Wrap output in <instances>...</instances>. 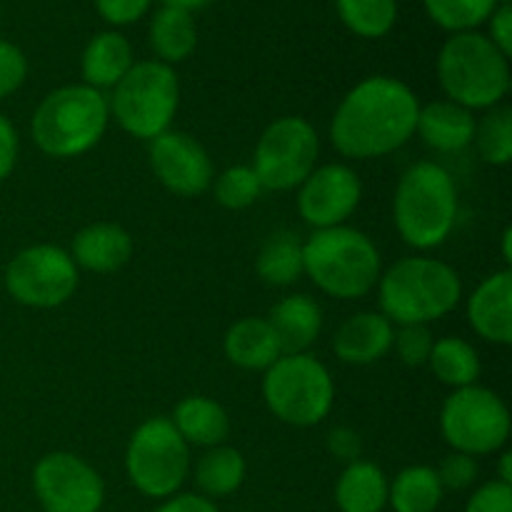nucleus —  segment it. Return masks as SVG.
Returning a JSON list of instances; mask_svg holds the SVG:
<instances>
[{
	"label": "nucleus",
	"mask_w": 512,
	"mask_h": 512,
	"mask_svg": "<svg viewBox=\"0 0 512 512\" xmlns=\"http://www.w3.org/2000/svg\"><path fill=\"white\" fill-rule=\"evenodd\" d=\"M390 480L383 470L368 460L345 465L335 483V503L340 512H383L388 505Z\"/></svg>",
	"instance_id": "23"
},
{
	"label": "nucleus",
	"mask_w": 512,
	"mask_h": 512,
	"mask_svg": "<svg viewBox=\"0 0 512 512\" xmlns=\"http://www.w3.org/2000/svg\"><path fill=\"white\" fill-rule=\"evenodd\" d=\"M488 20H490L488 38L493 40V45L500 50V53L508 55L510 58V53H512V8H510V3L498 5Z\"/></svg>",
	"instance_id": "41"
},
{
	"label": "nucleus",
	"mask_w": 512,
	"mask_h": 512,
	"mask_svg": "<svg viewBox=\"0 0 512 512\" xmlns=\"http://www.w3.org/2000/svg\"><path fill=\"white\" fill-rule=\"evenodd\" d=\"M363 185L358 173L343 163L315 168L300 183L298 213L315 230L338 228L358 210Z\"/></svg>",
	"instance_id": "14"
},
{
	"label": "nucleus",
	"mask_w": 512,
	"mask_h": 512,
	"mask_svg": "<svg viewBox=\"0 0 512 512\" xmlns=\"http://www.w3.org/2000/svg\"><path fill=\"white\" fill-rule=\"evenodd\" d=\"M125 473L145 498L165 500L183 488L190 473V445L170 418H150L138 425L125 448Z\"/></svg>",
	"instance_id": "9"
},
{
	"label": "nucleus",
	"mask_w": 512,
	"mask_h": 512,
	"mask_svg": "<svg viewBox=\"0 0 512 512\" xmlns=\"http://www.w3.org/2000/svg\"><path fill=\"white\" fill-rule=\"evenodd\" d=\"M148 158L160 185L180 198H198L213 185V160L193 135L165 130L150 140Z\"/></svg>",
	"instance_id": "15"
},
{
	"label": "nucleus",
	"mask_w": 512,
	"mask_h": 512,
	"mask_svg": "<svg viewBox=\"0 0 512 512\" xmlns=\"http://www.w3.org/2000/svg\"><path fill=\"white\" fill-rule=\"evenodd\" d=\"M498 3H500V5H505V3H510V0H498Z\"/></svg>",
	"instance_id": "46"
},
{
	"label": "nucleus",
	"mask_w": 512,
	"mask_h": 512,
	"mask_svg": "<svg viewBox=\"0 0 512 512\" xmlns=\"http://www.w3.org/2000/svg\"><path fill=\"white\" fill-rule=\"evenodd\" d=\"M428 365L430 370H433L435 378L453 390L475 385L480 378L478 350L463 338L435 340L433 350H430Z\"/></svg>",
	"instance_id": "28"
},
{
	"label": "nucleus",
	"mask_w": 512,
	"mask_h": 512,
	"mask_svg": "<svg viewBox=\"0 0 512 512\" xmlns=\"http://www.w3.org/2000/svg\"><path fill=\"white\" fill-rule=\"evenodd\" d=\"M255 270H258L263 283L275 285V288L298 283L300 275L305 273L303 243L298 240V235L290 233V230H280V233L270 235L263 248H260Z\"/></svg>",
	"instance_id": "27"
},
{
	"label": "nucleus",
	"mask_w": 512,
	"mask_h": 512,
	"mask_svg": "<svg viewBox=\"0 0 512 512\" xmlns=\"http://www.w3.org/2000/svg\"><path fill=\"white\" fill-rule=\"evenodd\" d=\"M180 105V83L173 65L143 60L120 78L108 100L115 123L140 140H155L170 130Z\"/></svg>",
	"instance_id": "7"
},
{
	"label": "nucleus",
	"mask_w": 512,
	"mask_h": 512,
	"mask_svg": "<svg viewBox=\"0 0 512 512\" xmlns=\"http://www.w3.org/2000/svg\"><path fill=\"white\" fill-rule=\"evenodd\" d=\"M435 473H438L440 483H443V490H468L478 480L480 468L473 455L455 453L453 450Z\"/></svg>",
	"instance_id": "35"
},
{
	"label": "nucleus",
	"mask_w": 512,
	"mask_h": 512,
	"mask_svg": "<svg viewBox=\"0 0 512 512\" xmlns=\"http://www.w3.org/2000/svg\"><path fill=\"white\" fill-rule=\"evenodd\" d=\"M180 438L195 448H218L230 435V418L220 403L205 395L183 398L170 418Z\"/></svg>",
	"instance_id": "21"
},
{
	"label": "nucleus",
	"mask_w": 512,
	"mask_h": 512,
	"mask_svg": "<svg viewBox=\"0 0 512 512\" xmlns=\"http://www.w3.org/2000/svg\"><path fill=\"white\" fill-rule=\"evenodd\" d=\"M263 398L278 420L295 428H310L323 423L333 410V375L308 353L280 355L265 370Z\"/></svg>",
	"instance_id": "8"
},
{
	"label": "nucleus",
	"mask_w": 512,
	"mask_h": 512,
	"mask_svg": "<svg viewBox=\"0 0 512 512\" xmlns=\"http://www.w3.org/2000/svg\"><path fill=\"white\" fill-rule=\"evenodd\" d=\"M153 512H220L215 508V503L205 495H193V493H175L170 498H165Z\"/></svg>",
	"instance_id": "42"
},
{
	"label": "nucleus",
	"mask_w": 512,
	"mask_h": 512,
	"mask_svg": "<svg viewBox=\"0 0 512 512\" xmlns=\"http://www.w3.org/2000/svg\"><path fill=\"white\" fill-rule=\"evenodd\" d=\"M465 512H512V485L490 480L470 495Z\"/></svg>",
	"instance_id": "37"
},
{
	"label": "nucleus",
	"mask_w": 512,
	"mask_h": 512,
	"mask_svg": "<svg viewBox=\"0 0 512 512\" xmlns=\"http://www.w3.org/2000/svg\"><path fill=\"white\" fill-rule=\"evenodd\" d=\"M83 80L90 88H115L125 73L133 68V48L128 38L115 30L98 33L83 53Z\"/></svg>",
	"instance_id": "24"
},
{
	"label": "nucleus",
	"mask_w": 512,
	"mask_h": 512,
	"mask_svg": "<svg viewBox=\"0 0 512 512\" xmlns=\"http://www.w3.org/2000/svg\"><path fill=\"white\" fill-rule=\"evenodd\" d=\"M248 465L240 450L218 445L210 448L195 465V483L203 490L205 498H225L240 490Z\"/></svg>",
	"instance_id": "29"
},
{
	"label": "nucleus",
	"mask_w": 512,
	"mask_h": 512,
	"mask_svg": "<svg viewBox=\"0 0 512 512\" xmlns=\"http://www.w3.org/2000/svg\"><path fill=\"white\" fill-rule=\"evenodd\" d=\"M340 20L360 38H383L398 20V0H335Z\"/></svg>",
	"instance_id": "30"
},
{
	"label": "nucleus",
	"mask_w": 512,
	"mask_h": 512,
	"mask_svg": "<svg viewBox=\"0 0 512 512\" xmlns=\"http://www.w3.org/2000/svg\"><path fill=\"white\" fill-rule=\"evenodd\" d=\"M328 450L343 463H355L363 453V443H360V435L350 428H333L328 433Z\"/></svg>",
	"instance_id": "39"
},
{
	"label": "nucleus",
	"mask_w": 512,
	"mask_h": 512,
	"mask_svg": "<svg viewBox=\"0 0 512 512\" xmlns=\"http://www.w3.org/2000/svg\"><path fill=\"white\" fill-rule=\"evenodd\" d=\"M425 13L450 33H468L478 28L498 8V0H423Z\"/></svg>",
	"instance_id": "32"
},
{
	"label": "nucleus",
	"mask_w": 512,
	"mask_h": 512,
	"mask_svg": "<svg viewBox=\"0 0 512 512\" xmlns=\"http://www.w3.org/2000/svg\"><path fill=\"white\" fill-rule=\"evenodd\" d=\"M305 275L338 300L365 298L380 280V253L363 230L338 225L315 230L303 243Z\"/></svg>",
	"instance_id": "4"
},
{
	"label": "nucleus",
	"mask_w": 512,
	"mask_h": 512,
	"mask_svg": "<svg viewBox=\"0 0 512 512\" xmlns=\"http://www.w3.org/2000/svg\"><path fill=\"white\" fill-rule=\"evenodd\" d=\"M5 290L25 308H58L78 290V265L58 245H30L5 268Z\"/></svg>",
	"instance_id": "12"
},
{
	"label": "nucleus",
	"mask_w": 512,
	"mask_h": 512,
	"mask_svg": "<svg viewBox=\"0 0 512 512\" xmlns=\"http://www.w3.org/2000/svg\"><path fill=\"white\" fill-rule=\"evenodd\" d=\"M263 193L258 175L250 165H233L223 170L213 183V195L223 208L245 210L255 203Z\"/></svg>",
	"instance_id": "33"
},
{
	"label": "nucleus",
	"mask_w": 512,
	"mask_h": 512,
	"mask_svg": "<svg viewBox=\"0 0 512 512\" xmlns=\"http://www.w3.org/2000/svg\"><path fill=\"white\" fill-rule=\"evenodd\" d=\"M475 145L485 163L508 165L512 160V110L508 105H495L475 123Z\"/></svg>",
	"instance_id": "31"
},
{
	"label": "nucleus",
	"mask_w": 512,
	"mask_h": 512,
	"mask_svg": "<svg viewBox=\"0 0 512 512\" xmlns=\"http://www.w3.org/2000/svg\"><path fill=\"white\" fill-rule=\"evenodd\" d=\"M320 153V138L313 125L300 115H285L273 120L255 145L250 168L258 175L263 190L300 188L315 170Z\"/></svg>",
	"instance_id": "11"
},
{
	"label": "nucleus",
	"mask_w": 512,
	"mask_h": 512,
	"mask_svg": "<svg viewBox=\"0 0 512 512\" xmlns=\"http://www.w3.org/2000/svg\"><path fill=\"white\" fill-rule=\"evenodd\" d=\"M440 433L455 453L493 455L510 438V410L498 393L483 385L453 390L440 410Z\"/></svg>",
	"instance_id": "10"
},
{
	"label": "nucleus",
	"mask_w": 512,
	"mask_h": 512,
	"mask_svg": "<svg viewBox=\"0 0 512 512\" xmlns=\"http://www.w3.org/2000/svg\"><path fill=\"white\" fill-rule=\"evenodd\" d=\"M433 343L435 340L428 325H400V330L393 338L395 353H398L400 363L408 365V368L428 365Z\"/></svg>",
	"instance_id": "34"
},
{
	"label": "nucleus",
	"mask_w": 512,
	"mask_h": 512,
	"mask_svg": "<svg viewBox=\"0 0 512 512\" xmlns=\"http://www.w3.org/2000/svg\"><path fill=\"white\" fill-rule=\"evenodd\" d=\"M33 493L43 512H100L105 485L80 455L48 453L33 468Z\"/></svg>",
	"instance_id": "13"
},
{
	"label": "nucleus",
	"mask_w": 512,
	"mask_h": 512,
	"mask_svg": "<svg viewBox=\"0 0 512 512\" xmlns=\"http://www.w3.org/2000/svg\"><path fill=\"white\" fill-rule=\"evenodd\" d=\"M415 133L423 138L428 148L438 153H460L473 143L475 118L463 105L435 100V103L420 105Z\"/></svg>",
	"instance_id": "19"
},
{
	"label": "nucleus",
	"mask_w": 512,
	"mask_h": 512,
	"mask_svg": "<svg viewBox=\"0 0 512 512\" xmlns=\"http://www.w3.org/2000/svg\"><path fill=\"white\" fill-rule=\"evenodd\" d=\"M510 240H512V230L505 228L503 230V260L505 263H512V253H510Z\"/></svg>",
	"instance_id": "45"
},
{
	"label": "nucleus",
	"mask_w": 512,
	"mask_h": 512,
	"mask_svg": "<svg viewBox=\"0 0 512 512\" xmlns=\"http://www.w3.org/2000/svg\"><path fill=\"white\" fill-rule=\"evenodd\" d=\"M438 80L450 103L465 110H490L510 90L508 55L500 53L488 35L475 30L455 33L438 55Z\"/></svg>",
	"instance_id": "6"
},
{
	"label": "nucleus",
	"mask_w": 512,
	"mask_h": 512,
	"mask_svg": "<svg viewBox=\"0 0 512 512\" xmlns=\"http://www.w3.org/2000/svg\"><path fill=\"white\" fill-rule=\"evenodd\" d=\"M110 120L108 98L90 85H63L43 98L30 120L35 145L48 158L68 160L100 143Z\"/></svg>",
	"instance_id": "5"
},
{
	"label": "nucleus",
	"mask_w": 512,
	"mask_h": 512,
	"mask_svg": "<svg viewBox=\"0 0 512 512\" xmlns=\"http://www.w3.org/2000/svg\"><path fill=\"white\" fill-rule=\"evenodd\" d=\"M18 148V130L5 115H0V183L13 173L15 163H18Z\"/></svg>",
	"instance_id": "40"
},
{
	"label": "nucleus",
	"mask_w": 512,
	"mask_h": 512,
	"mask_svg": "<svg viewBox=\"0 0 512 512\" xmlns=\"http://www.w3.org/2000/svg\"><path fill=\"white\" fill-rule=\"evenodd\" d=\"M70 258L90 273H115L133 258V238L118 223H93L73 238Z\"/></svg>",
	"instance_id": "17"
},
{
	"label": "nucleus",
	"mask_w": 512,
	"mask_h": 512,
	"mask_svg": "<svg viewBox=\"0 0 512 512\" xmlns=\"http://www.w3.org/2000/svg\"><path fill=\"white\" fill-rule=\"evenodd\" d=\"M95 8L105 23L128 25L148 13L150 0H95Z\"/></svg>",
	"instance_id": "38"
},
{
	"label": "nucleus",
	"mask_w": 512,
	"mask_h": 512,
	"mask_svg": "<svg viewBox=\"0 0 512 512\" xmlns=\"http://www.w3.org/2000/svg\"><path fill=\"white\" fill-rule=\"evenodd\" d=\"M198 45V28L193 15L178 8H160L150 23V48L160 63L173 65L190 58Z\"/></svg>",
	"instance_id": "25"
},
{
	"label": "nucleus",
	"mask_w": 512,
	"mask_h": 512,
	"mask_svg": "<svg viewBox=\"0 0 512 512\" xmlns=\"http://www.w3.org/2000/svg\"><path fill=\"white\" fill-rule=\"evenodd\" d=\"M418 113V95L403 80L370 75L338 105L330 123V140L345 158H383L413 138Z\"/></svg>",
	"instance_id": "1"
},
{
	"label": "nucleus",
	"mask_w": 512,
	"mask_h": 512,
	"mask_svg": "<svg viewBox=\"0 0 512 512\" xmlns=\"http://www.w3.org/2000/svg\"><path fill=\"white\" fill-rule=\"evenodd\" d=\"M28 75V60L18 45L0 40V100L13 95Z\"/></svg>",
	"instance_id": "36"
},
{
	"label": "nucleus",
	"mask_w": 512,
	"mask_h": 512,
	"mask_svg": "<svg viewBox=\"0 0 512 512\" xmlns=\"http://www.w3.org/2000/svg\"><path fill=\"white\" fill-rule=\"evenodd\" d=\"M395 328L383 313H358L345 320L333 338V350L343 363L370 365L393 348Z\"/></svg>",
	"instance_id": "18"
},
{
	"label": "nucleus",
	"mask_w": 512,
	"mask_h": 512,
	"mask_svg": "<svg viewBox=\"0 0 512 512\" xmlns=\"http://www.w3.org/2000/svg\"><path fill=\"white\" fill-rule=\"evenodd\" d=\"M268 323L278 335L283 355L305 353L323 330V310L308 295H290L270 310Z\"/></svg>",
	"instance_id": "22"
},
{
	"label": "nucleus",
	"mask_w": 512,
	"mask_h": 512,
	"mask_svg": "<svg viewBox=\"0 0 512 512\" xmlns=\"http://www.w3.org/2000/svg\"><path fill=\"white\" fill-rule=\"evenodd\" d=\"M443 483L435 468L410 465L400 470L388 488V505L395 512H435L443 503Z\"/></svg>",
	"instance_id": "26"
},
{
	"label": "nucleus",
	"mask_w": 512,
	"mask_h": 512,
	"mask_svg": "<svg viewBox=\"0 0 512 512\" xmlns=\"http://www.w3.org/2000/svg\"><path fill=\"white\" fill-rule=\"evenodd\" d=\"M512 453H508V450H505L503 455H500V483H508V485H512Z\"/></svg>",
	"instance_id": "44"
},
{
	"label": "nucleus",
	"mask_w": 512,
	"mask_h": 512,
	"mask_svg": "<svg viewBox=\"0 0 512 512\" xmlns=\"http://www.w3.org/2000/svg\"><path fill=\"white\" fill-rule=\"evenodd\" d=\"M393 220L400 238L415 250H433L450 238L458 220V188L443 165L420 160L395 188Z\"/></svg>",
	"instance_id": "3"
},
{
	"label": "nucleus",
	"mask_w": 512,
	"mask_h": 512,
	"mask_svg": "<svg viewBox=\"0 0 512 512\" xmlns=\"http://www.w3.org/2000/svg\"><path fill=\"white\" fill-rule=\"evenodd\" d=\"M468 323L493 345L512 343V273L510 268L488 275L468 298Z\"/></svg>",
	"instance_id": "16"
},
{
	"label": "nucleus",
	"mask_w": 512,
	"mask_h": 512,
	"mask_svg": "<svg viewBox=\"0 0 512 512\" xmlns=\"http://www.w3.org/2000/svg\"><path fill=\"white\" fill-rule=\"evenodd\" d=\"M225 358L243 370H268L283 355L268 318H240L225 333Z\"/></svg>",
	"instance_id": "20"
},
{
	"label": "nucleus",
	"mask_w": 512,
	"mask_h": 512,
	"mask_svg": "<svg viewBox=\"0 0 512 512\" xmlns=\"http://www.w3.org/2000/svg\"><path fill=\"white\" fill-rule=\"evenodd\" d=\"M380 310L393 325H428L458 308L463 280L443 260L400 258L378 280Z\"/></svg>",
	"instance_id": "2"
},
{
	"label": "nucleus",
	"mask_w": 512,
	"mask_h": 512,
	"mask_svg": "<svg viewBox=\"0 0 512 512\" xmlns=\"http://www.w3.org/2000/svg\"><path fill=\"white\" fill-rule=\"evenodd\" d=\"M208 3H213V0H163V8H178L185 10V13H193V10L205 8Z\"/></svg>",
	"instance_id": "43"
}]
</instances>
